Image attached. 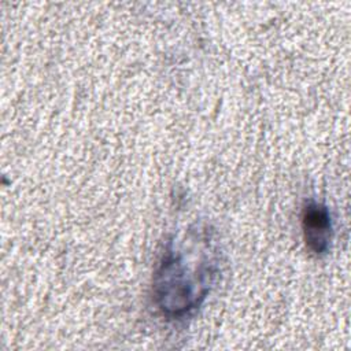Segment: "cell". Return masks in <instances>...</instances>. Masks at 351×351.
<instances>
[{
	"mask_svg": "<svg viewBox=\"0 0 351 351\" xmlns=\"http://www.w3.org/2000/svg\"><path fill=\"white\" fill-rule=\"evenodd\" d=\"M302 233L306 248L314 256H322L329 251L333 225L329 208L315 200H308L302 208Z\"/></svg>",
	"mask_w": 351,
	"mask_h": 351,
	"instance_id": "2",
	"label": "cell"
},
{
	"mask_svg": "<svg viewBox=\"0 0 351 351\" xmlns=\"http://www.w3.org/2000/svg\"><path fill=\"white\" fill-rule=\"evenodd\" d=\"M219 251L208 226H192L169 241L152 276V299L162 315L178 319L199 308L219 273Z\"/></svg>",
	"mask_w": 351,
	"mask_h": 351,
	"instance_id": "1",
	"label": "cell"
}]
</instances>
